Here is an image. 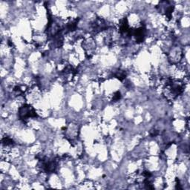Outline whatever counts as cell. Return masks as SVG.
Returning a JSON list of instances; mask_svg holds the SVG:
<instances>
[{"label":"cell","instance_id":"2","mask_svg":"<svg viewBox=\"0 0 190 190\" xmlns=\"http://www.w3.org/2000/svg\"><path fill=\"white\" fill-rule=\"evenodd\" d=\"M113 76L115 77H116V78H117L119 80L122 82V81H123L125 79H126V72L125 71H123V70L119 69L117 70V71H115V73H114Z\"/></svg>","mask_w":190,"mask_h":190},{"label":"cell","instance_id":"1","mask_svg":"<svg viewBox=\"0 0 190 190\" xmlns=\"http://www.w3.org/2000/svg\"><path fill=\"white\" fill-rule=\"evenodd\" d=\"M19 117L23 122H26L30 118H36L38 115L36 110L30 105H23L19 109Z\"/></svg>","mask_w":190,"mask_h":190},{"label":"cell","instance_id":"3","mask_svg":"<svg viewBox=\"0 0 190 190\" xmlns=\"http://www.w3.org/2000/svg\"><path fill=\"white\" fill-rule=\"evenodd\" d=\"M2 145L8 146H13L14 144V141L10 137H5V138H2Z\"/></svg>","mask_w":190,"mask_h":190},{"label":"cell","instance_id":"4","mask_svg":"<svg viewBox=\"0 0 190 190\" xmlns=\"http://www.w3.org/2000/svg\"><path fill=\"white\" fill-rule=\"evenodd\" d=\"M120 98H121L120 92V91H116V92H115L113 95V97H112V101H114V102L118 101Z\"/></svg>","mask_w":190,"mask_h":190}]
</instances>
